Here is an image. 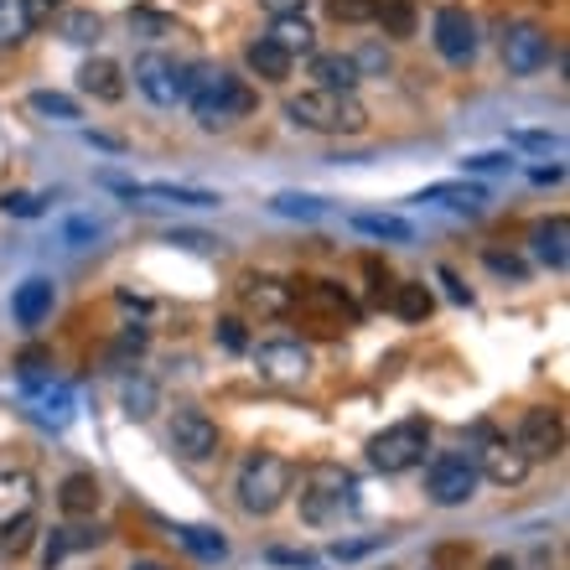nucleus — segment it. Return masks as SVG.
Wrapping results in <instances>:
<instances>
[{"mask_svg": "<svg viewBox=\"0 0 570 570\" xmlns=\"http://www.w3.org/2000/svg\"><path fill=\"white\" fill-rule=\"evenodd\" d=\"M16 369H21V384H37V379H53V358L42 353V348H26L16 358Z\"/></svg>", "mask_w": 570, "mask_h": 570, "instance_id": "42", "label": "nucleus"}, {"mask_svg": "<svg viewBox=\"0 0 570 570\" xmlns=\"http://www.w3.org/2000/svg\"><path fill=\"white\" fill-rule=\"evenodd\" d=\"M182 98L193 104L202 130H223V125H234L255 109V89L234 73H223V68H208V62L182 68Z\"/></svg>", "mask_w": 570, "mask_h": 570, "instance_id": "1", "label": "nucleus"}, {"mask_svg": "<svg viewBox=\"0 0 570 570\" xmlns=\"http://www.w3.org/2000/svg\"><path fill=\"white\" fill-rule=\"evenodd\" d=\"M415 202H441V208H456V213H477V208L488 202V193H482L477 182H435V187H426Z\"/></svg>", "mask_w": 570, "mask_h": 570, "instance_id": "23", "label": "nucleus"}, {"mask_svg": "<svg viewBox=\"0 0 570 570\" xmlns=\"http://www.w3.org/2000/svg\"><path fill=\"white\" fill-rule=\"evenodd\" d=\"M255 363H259V374H265V379H276V384H295V379H306V369H312V353H306L301 342H259Z\"/></svg>", "mask_w": 570, "mask_h": 570, "instance_id": "12", "label": "nucleus"}, {"mask_svg": "<svg viewBox=\"0 0 570 570\" xmlns=\"http://www.w3.org/2000/svg\"><path fill=\"white\" fill-rule=\"evenodd\" d=\"M312 79L327 94H353L358 89V62L348 53H312Z\"/></svg>", "mask_w": 570, "mask_h": 570, "instance_id": "19", "label": "nucleus"}, {"mask_svg": "<svg viewBox=\"0 0 570 570\" xmlns=\"http://www.w3.org/2000/svg\"><path fill=\"white\" fill-rule=\"evenodd\" d=\"M156 384L151 379H125V389H119V405H125V415L130 420H151L156 415Z\"/></svg>", "mask_w": 570, "mask_h": 570, "instance_id": "31", "label": "nucleus"}, {"mask_svg": "<svg viewBox=\"0 0 570 570\" xmlns=\"http://www.w3.org/2000/svg\"><path fill=\"white\" fill-rule=\"evenodd\" d=\"M503 62H509V73L530 79V73H539L550 62V37L534 21H513L509 37H503Z\"/></svg>", "mask_w": 570, "mask_h": 570, "instance_id": "9", "label": "nucleus"}, {"mask_svg": "<svg viewBox=\"0 0 570 570\" xmlns=\"http://www.w3.org/2000/svg\"><path fill=\"white\" fill-rule=\"evenodd\" d=\"M431 306H435V301H431V291H426L420 280H405V286L394 291V312L405 316V322H426Z\"/></svg>", "mask_w": 570, "mask_h": 570, "instance_id": "33", "label": "nucleus"}, {"mask_svg": "<svg viewBox=\"0 0 570 570\" xmlns=\"http://www.w3.org/2000/svg\"><path fill=\"white\" fill-rule=\"evenodd\" d=\"M327 16L342 21V26H363L374 16V0H327Z\"/></svg>", "mask_w": 570, "mask_h": 570, "instance_id": "39", "label": "nucleus"}, {"mask_svg": "<svg viewBox=\"0 0 570 570\" xmlns=\"http://www.w3.org/2000/svg\"><path fill=\"white\" fill-rule=\"evenodd\" d=\"M26 109H32V115H42V119H58V125H73V119H83L79 98L58 94V89H37V94H26Z\"/></svg>", "mask_w": 570, "mask_h": 570, "instance_id": "26", "label": "nucleus"}, {"mask_svg": "<svg viewBox=\"0 0 570 570\" xmlns=\"http://www.w3.org/2000/svg\"><path fill=\"white\" fill-rule=\"evenodd\" d=\"M130 202H172V208H218L223 197L208 193V187H172V182H151V187H136V197Z\"/></svg>", "mask_w": 570, "mask_h": 570, "instance_id": "21", "label": "nucleus"}, {"mask_svg": "<svg viewBox=\"0 0 570 570\" xmlns=\"http://www.w3.org/2000/svg\"><path fill=\"white\" fill-rule=\"evenodd\" d=\"M488 570H513V560H503V555H498V560H488Z\"/></svg>", "mask_w": 570, "mask_h": 570, "instance_id": "55", "label": "nucleus"}, {"mask_svg": "<svg viewBox=\"0 0 570 570\" xmlns=\"http://www.w3.org/2000/svg\"><path fill=\"white\" fill-rule=\"evenodd\" d=\"M136 83H140V94L151 98V104H161V109L182 98V68L172 58H161V53H146L136 62Z\"/></svg>", "mask_w": 570, "mask_h": 570, "instance_id": "11", "label": "nucleus"}, {"mask_svg": "<svg viewBox=\"0 0 570 570\" xmlns=\"http://www.w3.org/2000/svg\"><path fill=\"white\" fill-rule=\"evenodd\" d=\"M342 503L353 509V477L342 473V467H312L306 488H301V519L306 524H327Z\"/></svg>", "mask_w": 570, "mask_h": 570, "instance_id": "6", "label": "nucleus"}, {"mask_svg": "<svg viewBox=\"0 0 570 570\" xmlns=\"http://www.w3.org/2000/svg\"><path fill=\"white\" fill-rule=\"evenodd\" d=\"M244 58H249V68H255L259 79H270V83H280L286 73H291V58H286V53H280L270 37L249 42V53H244Z\"/></svg>", "mask_w": 570, "mask_h": 570, "instance_id": "29", "label": "nucleus"}, {"mask_svg": "<svg viewBox=\"0 0 570 570\" xmlns=\"http://www.w3.org/2000/svg\"><path fill=\"white\" fill-rule=\"evenodd\" d=\"M62 239H68V244H89V239H98V223H89V218H73V223L62 229Z\"/></svg>", "mask_w": 570, "mask_h": 570, "instance_id": "47", "label": "nucleus"}, {"mask_svg": "<svg viewBox=\"0 0 570 570\" xmlns=\"http://www.w3.org/2000/svg\"><path fill=\"white\" fill-rule=\"evenodd\" d=\"M21 389H26V399L37 405L42 426L62 431V426L73 420V394H68V384H58V379H37V384H21Z\"/></svg>", "mask_w": 570, "mask_h": 570, "instance_id": "14", "label": "nucleus"}, {"mask_svg": "<svg viewBox=\"0 0 570 570\" xmlns=\"http://www.w3.org/2000/svg\"><path fill=\"white\" fill-rule=\"evenodd\" d=\"M177 539L197 555V560H223V555H229V539H223L218 530H202V524H187V530H177Z\"/></svg>", "mask_w": 570, "mask_h": 570, "instance_id": "32", "label": "nucleus"}, {"mask_svg": "<svg viewBox=\"0 0 570 570\" xmlns=\"http://www.w3.org/2000/svg\"><path fill=\"white\" fill-rule=\"evenodd\" d=\"M172 452H177L182 462H208V456H218L213 415L197 410V405H182V410L172 415Z\"/></svg>", "mask_w": 570, "mask_h": 570, "instance_id": "7", "label": "nucleus"}, {"mask_svg": "<svg viewBox=\"0 0 570 570\" xmlns=\"http://www.w3.org/2000/svg\"><path fill=\"white\" fill-rule=\"evenodd\" d=\"M32 32V11L26 0H0V47H16Z\"/></svg>", "mask_w": 570, "mask_h": 570, "instance_id": "34", "label": "nucleus"}, {"mask_svg": "<svg viewBox=\"0 0 570 570\" xmlns=\"http://www.w3.org/2000/svg\"><path fill=\"white\" fill-rule=\"evenodd\" d=\"M42 208H47L42 193H5L0 197V213H11V218H42Z\"/></svg>", "mask_w": 570, "mask_h": 570, "instance_id": "40", "label": "nucleus"}, {"mask_svg": "<svg viewBox=\"0 0 570 570\" xmlns=\"http://www.w3.org/2000/svg\"><path fill=\"white\" fill-rule=\"evenodd\" d=\"M140 348H146V327H125L115 342V363H125V358H136Z\"/></svg>", "mask_w": 570, "mask_h": 570, "instance_id": "45", "label": "nucleus"}, {"mask_svg": "<svg viewBox=\"0 0 570 570\" xmlns=\"http://www.w3.org/2000/svg\"><path fill=\"white\" fill-rule=\"evenodd\" d=\"M441 280H446V286H452V301H473V295H467V286H462V280H456L452 270H441Z\"/></svg>", "mask_w": 570, "mask_h": 570, "instance_id": "52", "label": "nucleus"}, {"mask_svg": "<svg viewBox=\"0 0 570 570\" xmlns=\"http://www.w3.org/2000/svg\"><path fill=\"white\" fill-rule=\"evenodd\" d=\"M270 42H276L286 58H295V53H312V47H316V32L306 26V16H286V21L270 26Z\"/></svg>", "mask_w": 570, "mask_h": 570, "instance_id": "28", "label": "nucleus"}, {"mask_svg": "<svg viewBox=\"0 0 570 570\" xmlns=\"http://www.w3.org/2000/svg\"><path fill=\"white\" fill-rule=\"evenodd\" d=\"M509 146H519V151H560L566 140L550 136V130H513Z\"/></svg>", "mask_w": 570, "mask_h": 570, "instance_id": "43", "label": "nucleus"}, {"mask_svg": "<svg viewBox=\"0 0 570 570\" xmlns=\"http://www.w3.org/2000/svg\"><path fill=\"white\" fill-rule=\"evenodd\" d=\"M560 177H566L560 166H539V172H534V182H560Z\"/></svg>", "mask_w": 570, "mask_h": 570, "instance_id": "53", "label": "nucleus"}, {"mask_svg": "<svg viewBox=\"0 0 570 570\" xmlns=\"http://www.w3.org/2000/svg\"><path fill=\"white\" fill-rule=\"evenodd\" d=\"M32 503H37V482H32V473L0 477V530H5L11 519H21V513H32Z\"/></svg>", "mask_w": 570, "mask_h": 570, "instance_id": "24", "label": "nucleus"}, {"mask_svg": "<svg viewBox=\"0 0 570 570\" xmlns=\"http://www.w3.org/2000/svg\"><path fill=\"white\" fill-rule=\"evenodd\" d=\"M295 488V467L276 452H255L239 473V509L244 513H276Z\"/></svg>", "mask_w": 570, "mask_h": 570, "instance_id": "3", "label": "nucleus"}, {"mask_svg": "<svg viewBox=\"0 0 570 570\" xmlns=\"http://www.w3.org/2000/svg\"><path fill=\"white\" fill-rule=\"evenodd\" d=\"M98 477L94 473H73V477H62V488H58V509L68 513V519H94L98 509Z\"/></svg>", "mask_w": 570, "mask_h": 570, "instance_id": "22", "label": "nucleus"}, {"mask_svg": "<svg viewBox=\"0 0 570 570\" xmlns=\"http://www.w3.org/2000/svg\"><path fill=\"white\" fill-rule=\"evenodd\" d=\"M166 244H187V249H213L218 239H208V234H172Z\"/></svg>", "mask_w": 570, "mask_h": 570, "instance_id": "50", "label": "nucleus"}, {"mask_svg": "<svg viewBox=\"0 0 570 570\" xmlns=\"http://www.w3.org/2000/svg\"><path fill=\"white\" fill-rule=\"evenodd\" d=\"M435 53L446 62H473L477 58V26L462 5H441L435 11Z\"/></svg>", "mask_w": 570, "mask_h": 570, "instance_id": "10", "label": "nucleus"}, {"mask_svg": "<svg viewBox=\"0 0 570 570\" xmlns=\"http://www.w3.org/2000/svg\"><path fill=\"white\" fill-rule=\"evenodd\" d=\"M270 560L276 566H312V555H301V550H270Z\"/></svg>", "mask_w": 570, "mask_h": 570, "instance_id": "51", "label": "nucleus"}, {"mask_svg": "<svg viewBox=\"0 0 570 570\" xmlns=\"http://www.w3.org/2000/svg\"><path fill=\"white\" fill-rule=\"evenodd\" d=\"M369 550H379V539H353V545H333V560H363Z\"/></svg>", "mask_w": 570, "mask_h": 570, "instance_id": "48", "label": "nucleus"}, {"mask_svg": "<svg viewBox=\"0 0 570 570\" xmlns=\"http://www.w3.org/2000/svg\"><path fill=\"white\" fill-rule=\"evenodd\" d=\"M53 301H58V291H53V280H21L16 295H11V316H16L21 327H42L47 316H53Z\"/></svg>", "mask_w": 570, "mask_h": 570, "instance_id": "15", "label": "nucleus"}, {"mask_svg": "<svg viewBox=\"0 0 570 570\" xmlns=\"http://www.w3.org/2000/svg\"><path fill=\"white\" fill-rule=\"evenodd\" d=\"M353 229H358V234H369V239H384V244H410V239H415L410 223H405V218H394V213H358Z\"/></svg>", "mask_w": 570, "mask_h": 570, "instance_id": "27", "label": "nucleus"}, {"mask_svg": "<svg viewBox=\"0 0 570 570\" xmlns=\"http://www.w3.org/2000/svg\"><path fill=\"white\" fill-rule=\"evenodd\" d=\"M295 301H301L306 312H322L333 327H342V322H353V316H358V306L342 295V286H333V280H312V286L295 295ZM333 327H327V333H333Z\"/></svg>", "mask_w": 570, "mask_h": 570, "instance_id": "16", "label": "nucleus"}, {"mask_svg": "<svg viewBox=\"0 0 570 570\" xmlns=\"http://www.w3.org/2000/svg\"><path fill=\"white\" fill-rule=\"evenodd\" d=\"M130 570H172V566H161V560H136Z\"/></svg>", "mask_w": 570, "mask_h": 570, "instance_id": "54", "label": "nucleus"}, {"mask_svg": "<svg viewBox=\"0 0 570 570\" xmlns=\"http://www.w3.org/2000/svg\"><path fill=\"white\" fill-rule=\"evenodd\" d=\"M513 446L530 456V462H539V456H555L560 446H566V426H560V410H550V405H534V410H524V420H519V435H513Z\"/></svg>", "mask_w": 570, "mask_h": 570, "instance_id": "8", "label": "nucleus"}, {"mask_svg": "<svg viewBox=\"0 0 570 570\" xmlns=\"http://www.w3.org/2000/svg\"><path fill=\"white\" fill-rule=\"evenodd\" d=\"M98 539H104V530H98V524H62V530L47 534V545H42V566H47V570L62 566L73 550H94Z\"/></svg>", "mask_w": 570, "mask_h": 570, "instance_id": "18", "label": "nucleus"}, {"mask_svg": "<svg viewBox=\"0 0 570 570\" xmlns=\"http://www.w3.org/2000/svg\"><path fill=\"white\" fill-rule=\"evenodd\" d=\"M244 306L259 316H286L295 306V291L276 276H249L244 280Z\"/></svg>", "mask_w": 570, "mask_h": 570, "instance_id": "17", "label": "nucleus"}, {"mask_svg": "<svg viewBox=\"0 0 570 570\" xmlns=\"http://www.w3.org/2000/svg\"><path fill=\"white\" fill-rule=\"evenodd\" d=\"M482 265H488L492 276H509V280H524L530 276V265L519 255H503V249H482Z\"/></svg>", "mask_w": 570, "mask_h": 570, "instance_id": "41", "label": "nucleus"}, {"mask_svg": "<svg viewBox=\"0 0 570 570\" xmlns=\"http://www.w3.org/2000/svg\"><path fill=\"white\" fill-rule=\"evenodd\" d=\"M566 239H570V223L566 218H550L534 229V255L545 259L550 270H566Z\"/></svg>", "mask_w": 570, "mask_h": 570, "instance_id": "25", "label": "nucleus"}, {"mask_svg": "<svg viewBox=\"0 0 570 570\" xmlns=\"http://www.w3.org/2000/svg\"><path fill=\"white\" fill-rule=\"evenodd\" d=\"M426 452H431V426H426V420H399V426H389L384 435L369 441V462H374L379 473H389V477L420 467Z\"/></svg>", "mask_w": 570, "mask_h": 570, "instance_id": "4", "label": "nucleus"}, {"mask_svg": "<svg viewBox=\"0 0 570 570\" xmlns=\"http://www.w3.org/2000/svg\"><path fill=\"white\" fill-rule=\"evenodd\" d=\"M530 467H534V462L519 452V446H509V441H488L477 477H488V482H498V488H519V482L530 477Z\"/></svg>", "mask_w": 570, "mask_h": 570, "instance_id": "13", "label": "nucleus"}, {"mask_svg": "<svg viewBox=\"0 0 570 570\" xmlns=\"http://www.w3.org/2000/svg\"><path fill=\"white\" fill-rule=\"evenodd\" d=\"M98 32H104V21H98L94 11H68V16H62V37L79 42V47L98 42Z\"/></svg>", "mask_w": 570, "mask_h": 570, "instance_id": "35", "label": "nucleus"}, {"mask_svg": "<svg viewBox=\"0 0 570 570\" xmlns=\"http://www.w3.org/2000/svg\"><path fill=\"white\" fill-rule=\"evenodd\" d=\"M286 119L295 130H322V136H358L369 125V109L353 94H327V89H306V94L286 98Z\"/></svg>", "mask_w": 570, "mask_h": 570, "instance_id": "2", "label": "nucleus"}, {"mask_svg": "<svg viewBox=\"0 0 570 570\" xmlns=\"http://www.w3.org/2000/svg\"><path fill=\"white\" fill-rule=\"evenodd\" d=\"M79 83H83V94H94L98 104H119V98H125V68L109 62V58H89V62H83Z\"/></svg>", "mask_w": 570, "mask_h": 570, "instance_id": "20", "label": "nucleus"}, {"mask_svg": "<svg viewBox=\"0 0 570 570\" xmlns=\"http://www.w3.org/2000/svg\"><path fill=\"white\" fill-rule=\"evenodd\" d=\"M384 26V37H410L415 32V0H374V16Z\"/></svg>", "mask_w": 570, "mask_h": 570, "instance_id": "30", "label": "nucleus"}, {"mask_svg": "<svg viewBox=\"0 0 570 570\" xmlns=\"http://www.w3.org/2000/svg\"><path fill=\"white\" fill-rule=\"evenodd\" d=\"M213 337L229 348V353H244V348H249V333H244V322H239V316H223V322L213 327Z\"/></svg>", "mask_w": 570, "mask_h": 570, "instance_id": "44", "label": "nucleus"}, {"mask_svg": "<svg viewBox=\"0 0 570 570\" xmlns=\"http://www.w3.org/2000/svg\"><path fill=\"white\" fill-rule=\"evenodd\" d=\"M259 5H265V11H270V16H276V21L301 16V11H306V0H259Z\"/></svg>", "mask_w": 570, "mask_h": 570, "instance_id": "49", "label": "nucleus"}, {"mask_svg": "<svg viewBox=\"0 0 570 570\" xmlns=\"http://www.w3.org/2000/svg\"><path fill=\"white\" fill-rule=\"evenodd\" d=\"M130 32L136 37H177V21L156 16V11H130Z\"/></svg>", "mask_w": 570, "mask_h": 570, "instance_id": "38", "label": "nucleus"}, {"mask_svg": "<svg viewBox=\"0 0 570 570\" xmlns=\"http://www.w3.org/2000/svg\"><path fill=\"white\" fill-rule=\"evenodd\" d=\"M0 539H5V550H11V555H26V550H32V539H37V519H32V513L11 519V524L0 530Z\"/></svg>", "mask_w": 570, "mask_h": 570, "instance_id": "36", "label": "nucleus"}, {"mask_svg": "<svg viewBox=\"0 0 570 570\" xmlns=\"http://www.w3.org/2000/svg\"><path fill=\"white\" fill-rule=\"evenodd\" d=\"M270 213H280V218H322V213H327V202H316V197H295V193H280L276 202H270Z\"/></svg>", "mask_w": 570, "mask_h": 570, "instance_id": "37", "label": "nucleus"}, {"mask_svg": "<svg viewBox=\"0 0 570 570\" xmlns=\"http://www.w3.org/2000/svg\"><path fill=\"white\" fill-rule=\"evenodd\" d=\"M477 462L462 452H441L431 462V477H426V492H431L435 509H462V503H473L477 498Z\"/></svg>", "mask_w": 570, "mask_h": 570, "instance_id": "5", "label": "nucleus"}, {"mask_svg": "<svg viewBox=\"0 0 570 570\" xmlns=\"http://www.w3.org/2000/svg\"><path fill=\"white\" fill-rule=\"evenodd\" d=\"M513 161L509 156H467L462 161V172H473V177H488V172H509Z\"/></svg>", "mask_w": 570, "mask_h": 570, "instance_id": "46", "label": "nucleus"}]
</instances>
